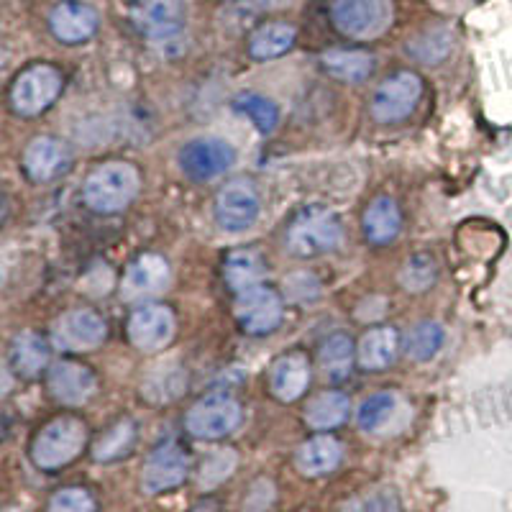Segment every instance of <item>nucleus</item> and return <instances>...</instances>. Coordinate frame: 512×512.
Here are the masks:
<instances>
[{"instance_id": "obj_3", "label": "nucleus", "mask_w": 512, "mask_h": 512, "mask_svg": "<svg viewBox=\"0 0 512 512\" xmlns=\"http://www.w3.org/2000/svg\"><path fill=\"white\" fill-rule=\"evenodd\" d=\"M331 18L351 39H377L392 24L390 0H333Z\"/></svg>"}, {"instance_id": "obj_35", "label": "nucleus", "mask_w": 512, "mask_h": 512, "mask_svg": "<svg viewBox=\"0 0 512 512\" xmlns=\"http://www.w3.org/2000/svg\"><path fill=\"white\" fill-rule=\"evenodd\" d=\"M233 466H236L233 451H218V454L208 456L203 461V469H200V487H216L233 472Z\"/></svg>"}, {"instance_id": "obj_18", "label": "nucleus", "mask_w": 512, "mask_h": 512, "mask_svg": "<svg viewBox=\"0 0 512 512\" xmlns=\"http://www.w3.org/2000/svg\"><path fill=\"white\" fill-rule=\"evenodd\" d=\"M295 464L305 477H323L341 464V443L331 436H315L297 448Z\"/></svg>"}, {"instance_id": "obj_9", "label": "nucleus", "mask_w": 512, "mask_h": 512, "mask_svg": "<svg viewBox=\"0 0 512 512\" xmlns=\"http://www.w3.org/2000/svg\"><path fill=\"white\" fill-rule=\"evenodd\" d=\"M423 82L413 72H397L395 77L384 80L372 98V116L379 123H397L408 118L418 105Z\"/></svg>"}, {"instance_id": "obj_33", "label": "nucleus", "mask_w": 512, "mask_h": 512, "mask_svg": "<svg viewBox=\"0 0 512 512\" xmlns=\"http://www.w3.org/2000/svg\"><path fill=\"white\" fill-rule=\"evenodd\" d=\"M402 287L410 292H420V290H428L436 280V264L431 262V256L418 254L413 256L405 267H402Z\"/></svg>"}, {"instance_id": "obj_22", "label": "nucleus", "mask_w": 512, "mask_h": 512, "mask_svg": "<svg viewBox=\"0 0 512 512\" xmlns=\"http://www.w3.org/2000/svg\"><path fill=\"white\" fill-rule=\"evenodd\" d=\"M320 64L326 67L328 75L344 82L367 80L374 70V59L367 52H349V49H331L320 57Z\"/></svg>"}, {"instance_id": "obj_32", "label": "nucleus", "mask_w": 512, "mask_h": 512, "mask_svg": "<svg viewBox=\"0 0 512 512\" xmlns=\"http://www.w3.org/2000/svg\"><path fill=\"white\" fill-rule=\"evenodd\" d=\"M131 446H134V425L123 420V423H118L116 428H111V431L95 443L93 456L98 461H116L121 456H126L131 451Z\"/></svg>"}, {"instance_id": "obj_27", "label": "nucleus", "mask_w": 512, "mask_h": 512, "mask_svg": "<svg viewBox=\"0 0 512 512\" xmlns=\"http://www.w3.org/2000/svg\"><path fill=\"white\" fill-rule=\"evenodd\" d=\"M292 44H295V29L290 24H267L251 34L249 52L254 59H277L290 52Z\"/></svg>"}, {"instance_id": "obj_8", "label": "nucleus", "mask_w": 512, "mask_h": 512, "mask_svg": "<svg viewBox=\"0 0 512 512\" xmlns=\"http://www.w3.org/2000/svg\"><path fill=\"white\" fill-rule=\"evenodd\" d=\"M59 90H62V77L54 67H47V64L31 67L13 82V111L21 113V116H39L41 111H47L49 105L57 100Z\"/></svg>"}, {"instance_id": "obj_6", "label": "nucleus", "mask_w": 512, "mask_h": 512, "mask_svg": "<svg viewBox=\"0 0 512 512\" xmlns=\"http://www.w3.org/2000/svg\"><path fill=\"white\" fill-rule=\"evenodd\" d=\"M131 24L149 41H172L185 29V6L182 0H134Z\"/></svg>"}, {"instance_id": "obj_16", "label": "nucleus", "mask_w": 512, "mask_h": 512, "mask_svg": "<svg viewBox=\"0 0 512 512\" xmlns=\"http://www.w3.org/2000/svg\"><path fill=\"white\" fill-rule=\"evenodd\" d=\"M49 387H52V395L64 405H82L93 397L95 377L90 369L80 364L59 361L49 372Z\"/></svg>"}, {"instance_id": "obj_36", "label": "nucleus", "mask_w": 512, "mask_h": 512, "mask_svg": "<svg viewBox=\"0 0 512 512\" xmlns=\"http://www.w3.org/2000/svg\"><path fill=\"white\" fill-rule=\"evenodd\" d=\"M448 47H451V36L446 34V31H428V34L420 36L415 44H410V52L415 54V57L420 59V62H431V49H436L438 57H446Z\"/></svg>"}, {"instance_id": "obj_29", "label": "nucleus", "mask_w": 512, "mask_h": 512, "mask_svg": "<svg viewBox=\"0 0 512 512\" xmlns=\"http://www.w3.org/2000/svg\"><path fill=\"white\" fill-rule=\"evenodd\" d=\"M443 346V328L438 323H418L413 331L405 338V354L415 361H428L431 356L438 354V349Z\"/></svg>"}, {"instance_id": "obj_13", "label": "nucleus", "mask_w": 512, "mask_h": 512, "mask_svg": "<svg viewBox=\"0 0 512 512\" xmlns=\"http://www.w3.org/2000/svg\"><path fill=\"white\" fill-rule=\"evenodd\" d=\"M259 216V195L249 182H228L216 198V218L223 231L241 233Z\"/></svg>"}, {"instance_id": "obj_11", "label": "nucleus", "mask_w": 512, "mask_h": 512, "mask_svg": "<svg viewBox=\"0 0 512 512\" xmlns=\"http://www.w3.org/2000/svg\"><path fill=\"white\" fill-rule=\"evenodd\" d=\"M233 313H236V320L246 333L264 336L282 323V300L274 290L256 285L251 290L239 292Z\"/></svg>"}, {"instance_id": "obj_17", "label": "nucleus", "mask_w": 512, "mask_h": 512, "mask_svg": "<svg viewBox=\"0 0 512 512\" xmlns=\"http://www.w3.org/2000/svg\"><path fill=\"white\" fill-rule=\"evenodd\" d=\"M67 146L57 139L41 136V139L31 141L29 149L24 154V169L26 175L34 182H49L67 167Z\"/></svg>"}, {"instance_id": "obj_10", "label": "nucleus", "mask_w": 512, "mask_h": 512, "mask_svg": "<svg viewBox=\"0 0 512 512\" xmlns=\"http://www.w3.org/2000/svg\"><path fill=\"white\" fill-rule=\"evenodd\" d=\"M190 472V459H187L185 448L177 443H164L154 448L152 456L146 459L144 472H141V487L146 495H162L169 489L180 487Z\"/></svg>"}, {"instance_id": "obj_4", "label": "nucleus", "mask_w": 512, "mask_h": 512, "mask_svg": "<svg viewBox=\"0 0 512 512\" xmlns=\"http://www.w3.org/2000/svg\"><path fill=\"white\" fill-rule=\"evenodd\" d=\"M341 223L326 210H308L295 218L287 231V249L295 256H315L333 251L341 244Z\"/></svg>"}, {"instance_id": "obj_24", "label": "nucleus", "mask_w": 512, "mask_h": 512, "mask_svg": "<svg viewBox=\"0 0 512 512\" xmlns=\"http://www.w3.org/2000/svg\"><path fill=\"white\" fill-rule=\"evenodd\" d=\"M364 231L374 244H390L400 233V208L392 198H377L364 216Z\"/></svg>"}, {"instance_id": "obj_21", "label": "nucleus", "mask_w": 512, "mask_h": 512, "mask_svg": "<svg viewBox=\"0 0 512 512\" xmlns=\"http://www.w3.org/2000/svg\"><path fill=\"white\" fill-rule=\"evenodd\" d=\"M13 372L18 377H36L41 369L49 364V346L44 344V338L36 336V333H21L16 336L11 346V354H8Z\"/></svg>"}, {"instance_id": "obj_7", "label": "nucleus", "mask_w": 512, "mask_h": 512, "mask_svg": "<svg viewBox=\"0 0 512 512\" xmlns=\"http://www.w3.org/2000/svg\"><path fill=\"white\" fill-rule=\"evenodd\" d=\"M236 164V152L228 141L216 139V136H203L190 144L182 146L180 167L190 180L208 182L226 175L228 169Z\"/></svg>"}, {"instance_id": "obj_23", "label": "nucleus", "mask_w": 512, "mask_h": 512, "mask_svg": "<svg viewBox=\"0 0 512 512\" xmlns=\"http://www.w3.org/2000/svg\"><path fill=\"white\" fill-rule=\"evenodd\" d=\"M349 410L351 402L344 392H323L308 405L305 420L315 431H331L349 418Z\"/></svg>"}, {"instance_id": "obj_20", "label": "nucleus", "mask_w": 512, "mask_h": 512, "mask_svg": "<svg viewBox=\"0 0 512 512\" xmlns=\"http://www.w3.org/2000/svg\"><path fill=\"white\" fill-rule=\"evenodd\" d=\"M169 282V264L157 254H144L131 264L126 274V292L131 295H152L162 292Z\"/></svg>"}, {"instance_id": "obj_30", "label": "nucleus", "mask_w": 512, "mask_h": 512, "mask_svg": "<svg viewBox=\"0 0 512 512\" xmlns=\"http://www.w3.org/2000/svg\"><path fill=\"white\" fill-rule=\"evenodd\" d=\"M320 364L331 377H346L351 372V364H354V346H351V338L344 333H336L323 344L320 349Z\"/></svg>"}, {"instance_id": "obj_34", "label": "nucleus", "mask_w": 512, "mask_h": 512, "mask_svg": "<svg viewBox=\"0 0 512 512\" xmlns=\"http://www.w3.org/2000/svg\"><path fill=\"white\" fill-rule=\"evenodd\" d=\"M47 512H95V500L88 489L64 487L54 492Z\"/></svg>"}, {"instance_id": "obj_19", "label": "nucleus", "mask_w": 512, "mask_h": 512, "mask_svg": "<svg viewBox=\"0 0 512 512\" xmlns=\"http://www.w3.org/2000/svg\"><path fill=\"white\" fill-rule=\"evenodd\" d=\"M272 392L280 397L282 402H292L297 397L303 395L308 390V382H310V367L305 356L300 354H287L282 356L277 364L272 367Z\"/></svg>"}, {"instance_id": "obj_14", "label": "nucleus", "mask_w": 512, "mask_h": 512, "mask_svg": "<svg viewBox=\"0 0 512 512\" xmlns=\"http://www.w3.org/2000/svg\"><path fill=\"white\" fill-rule=\"evenodd\" d=\"M175 333V315L164 305H141L128 320V338L141 351H159Z\"/></svg>"}, {"instance_id": "obj_26", "label": "nucleus", "mask_w": 512, "mask_h": 512, "mask_svg": "<svg viewBox=\"0 0 512 512\" xmlns=\"http://www.w3.org/2000/svg\"><path fill=\"white\" fill-rule=\"evenodd\" d=\"M223 274H226V282L231 290L236 292H244L256 287L262 282L264 277V264L259 259L256 251L249 249H239L228 254L226 259V267H223Z\"/></svg>"}, {"instance_id": "obj_1", "label": "nucleus", "mask_w": 512, "mask_h": 512, "mask_svg": "<svg viewBox=\"0 0 512 512\" xmlns=\"http://www.w3.org/2000/svg\"><path fill=\"white\" fill-rule=\"evenodd\" d=\"M139 192V172L126 162L103 164L85 182V203L98 213H118Z\"/></svg>"}, {"instance_id": "obj_12", "label": "nucleus", "mask_w": 512, "mask_h": 512, "mask_svg": "<svg viewBox=\"0 0 512 512\" xmlns=\"http://www.w3.org/2000/svg\"><path fill=\"white\" fill-rule=\"evenodd\" d=\"M103 338V318L88 308L64 313L52 328V341L59 351H93L103 344Z\"/></svg>"}, {"instance_id": "obj_31", "label": "nucleus", "mask_w": 512, "mask_h": 512, "mask_svg": "<svg viewBox=\"0 0 512 512\" xmlns=\"http://www.w3.org/2000/svg\"><path fill=\"white\" fill-rule=\"evenodd\" d=\"M395 395L390 392H377V395L367 397V400L361 402L359 413H356V420H359L361 431H379L387 420L392 418L395 413Z\"/></svg>"}, {"instance_id": "obj_28", "label": "nucleus", "mask_w": 512, "mask_h": 512, "mask_svg": "<svg viewBox=\"0 0 512 512\" xmlns=\"http://www.w3.org/2000/svg\"><path fill=\"white\" fill-rule=\"evenodd\" d=\"M233 108H236L241 116L249 118V121L262 131V134H272L274 128H277V121H280L277 105H274L269 98H262V95H256V93L236 95Z\"/></svg>"}, {"instance_id": "obj_15", "label": "nucleus", "mask_w": 512, "mask_h": 512, "mask_svg": "<svg viewBox=\"0 0 512 512\" xmlns=\"http://www.w3.org/2000/svg\"><path fill=\"white\" fill-rule=\"evenodd\" d=\"M49 29L64 44H80L98 31V11L82 0H62L49 13Z\"/></svg>"}, {"instance_id": "obj_25", "label": "nucleus", "mask_w": 512, "mask_h": 512, "mask_svg": "<svg viewBox=\"0 0 512 512\" xmlns=\"http://www.w3.org/2000/svg\"><path fill=\"white\" fill-rule=\"evenodd\" d=\"M397 344L400 341H397V333L392 328H372L359 344L361 367L369 369V372L390 367V361L397 354Z\"/></svg>"}, {"instance_id": "obj_5", "label": "nucleus", "mask_w": 512, "mask_h": 512, "mask_svg": "<svg viewBox=\"0 0 512 512\" xmlns=\"http://www.w3.org/2000/svg\"><path fill=\"white\" fill-rule=\"evenodd\" d=\"M241 423V405L233 400L231 395H223V392H216V395L203 397L200 402H195L187 413V431L195 438H223L228 433H233Z\"/></svg>"}, {"instance_id": "obj_2", "label": "nucleus", "mask_w": 512, "mask_h": 512, "mask_svg": "<svg viewBox=\"0 0 512 512\" xmlns=\"http://www.w3.org/2000/svg\"><path fill=\"white\" fill-rule=\"evenodd\" d=\"M88 441V431L77 418H59L49 423L44 431L36 436L34 446H31V459L39 469L52 472V469H62L77 459Z\"/></svg>"}]
</instances>
